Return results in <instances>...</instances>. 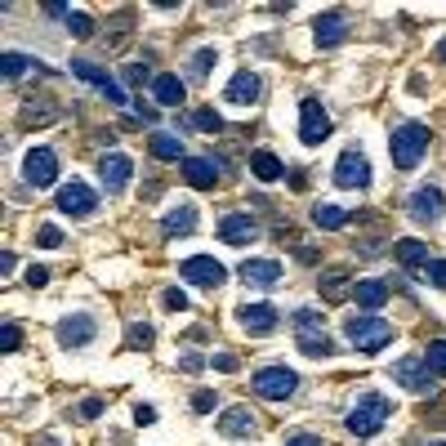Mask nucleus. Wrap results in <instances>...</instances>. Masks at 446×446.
Here are the masks:
<instances>
[{"label":"nucleus","instance_id":"obj_47","mask_svg":"<svg viewBox=\"0 0 446 446\" xmlns=\"http://www.w3.org/2000/svg\"><path fill=\"white\" fill-rule=\"evenodd\" d=\"M134 424H156V411L152 406H134Z\"/></svg>","mask_w":446,"mask_h":446},{"label":"nucleus","instance_id":"obj_35","mask_svg":"<svg viewBox=\"0 0 446 446\" xmlns=\"http://www.w3.org/2000/svg\"><path fill=\"white\" fill-rule=\"evenodd\" d=\"M344 291H348L344 272H326V281H321V295H326V299H344Z\"/></svg>","mask_w":446,"mask_h":446},{"label":"nucleus","instance_id":"obj_33","mask_svg":"<svg viewBox=\"0 0 446 446\" xmlns=\"http://www.w3.org/2000/svg\"><path fill=\"white\" fill-rule=\"evenodd\" d=\"M214 63H219V54H214V50H197V54H192V76H197V81H206Z\"/></svg>","mask_w":446,"mask_h":446},{"label":"nucleus","instance_id":"obj_25","mask_svg":"<svg viewBox=\"0 0 446 446\" xmlns=\"http://www.w3.org/2000/svg\"><path fill=\"white\" fill-rule=\"evenodd\" d=\"M397 263L402 268H428V246L424 241H415V237H406V241H397Z\"/></svg>","mask_w":446,"mask_h":446},{"label":"nucleus","instance_id":"obj_39","mask_svg":"<svg viewBox=\"0 0 446 446\" xmlns=\"http://www.w3.org/2000/svg\"><path fill=\"white\" fill-rule=\"evenodd\" d=\"M295 326H299V330H321V312L299 308V312H295Z\"/></svg>","mask_w":446,"mask_h":446},{"label":"nucleus","instance_id":"obj_24","mask_svg":"<svg viewBox=\"0 0 446 446\" xmlns=\"http://www.w3.org/2000/svg\"><path fill=\"white\" fill-rule=\"evenodd\" d=\"M197 228V206H188V201H179V206L165 214V223H161V232L165 237H183V232H192Z\"/></svg>","mask_w":446,"mask_h":446},{"label":"nucleus","instance_id":"obj_26","mask_svg":"<svg viewBox=\"0 0 446 446\" xmlns=\"http://www.w3.org/2000/svg\"><path fill=\"white\" fill-rule=\"evenodd\" d=\"M299 353L304 357H330L335 344H330L326 330H299Z\"/></svg>","mask_w":446,"mask_h":446},{"label":"nucleus","instance_id":"obj_44","mask_svg":"<svg viewBox=\"0 0 446 446\" xmlns=\"http://www.w3.org/2000/svg\"><path fill=\"white\" fill-rule=\"evenodd\" d=\"M125 81H130V85H143V81L152 85L156 76H148V67H139V63H134V67H125Z\"/></svg>","mask_w":446,"mask_h":446},{"label":"nucleus","instance_id":"obj_23","mask_svg":"<svg viewBox=\"0 0 446 446\" xmlns=\"http://www.w3.org/2000/svg\"><path fill=\"white\" fill-rule=\"evenodd\" d=\"M353 299H357L361 312H379L384 304H389V286L375 281V277H370V281H357L353 286Z\"/></svg>","mask_w":446,"mask_h":446},{"label":"nucleus","instance_id":"obj_5","mask_svg":"<svg viewBox=\"0 0 446 446\" xmlns=\"http://www.w3.org/2000/svg\"><path fill=\"white\" fill-rule=\"evenodd\" d=\"M179 277H183L188 286H201V291H219L228 272H223V263H219V259H210V255H192V259L179 263Z\"/></svg>","mask_w":446,"mask_h":446},{"label":"nucleus","instance_id":"obj_50","mask_svg":"<svg viewBox=\"0 0 446 446\" xmlns=\"http://www.w3.org/2000/svg\"><path fill=\"white\" fill-rule=\"evenodd\" d=\"M428 446H446V442H428Z\"/></svg>","mask_w":446,"mask_h":446},{"label":"nucleus","instance_id":"obj_37","mask_svg":"<svg viewBox=\"0 0 446 446\" xmlns=\"http://www.w3.org/2000/svg\"><path fill=\"white\" fill-rule=\"evenodd\" d=\"M67 32L76 36V41H90V36H94V22H90L85 14H71V18H67Z\"/></svg>","mask_w":446,"mask_h":446},{"label":"nucleus","instance_id":"obj_11","mask_svg":"<svg viewBox=\"0 0 446 446\" xmlns=\"http://www.w3.org/2000/svg\"><path fill=\"white\" fill-rule=\"evenodd\" d=\"M393 384H402V389H411V393H433V370L424 366V357H402V361H393Z\"/></svg>","mask_w":446,"mask_h":446},{"label":"nucleus","instance_id":"obj_7","mask_svg":"<svg viewBox=\"0 0 446 446\" xmlns=\"http://www.w3.org/2000/svg\"><path fill=\"white\" fill-rule=\"evenodd\" d=\"M22 179H27L32 188H50L58 179V156L54 148H32L27 156H22Z\"/></svg>","mask_w":446,"mask_h":446},{"label":"nucleus","instance_id":"obj_45","mask_svg":"<svg viewBox=\"0 0 446 446\" xmlns=\"http://www.w3.org/2000/svg\"><path fill=\"white\" fill-rule=\"evenodd\" d=\"M286 446H321L317 433H295V438H286Z\"/></svg>","mask_w":446,"mask_h":446},{"label":"nucleus","instance_id":"obj_9","mask_svg":"<svg viewBox=\"0 0 446 446\" xmlns=\"http://www.w3.org/2000/svg\"><path fill=\"white\" fill-rule=\"evenodd\" d=\"M54 335H58L63 348H85V344H94V335H99V321H94L90 312H71V317L58 321Z\"/></svg>","mask_w":446,"mask_h":446},{"label":"nucleus","instance_id":"obj_28","mask_svg":"<svg viewBox=\"0 0 446 446\" xmlns=\"http://www.w3.org/2000/svg\"><path fill=\"white\" fill-rule=\"evenodd\" d=\"M148 148H152L156 161H179V156H183V139L179 134H152Z\"/></svg>","mask_w":446,"mask_h":446},{"label":"nucleus","instance_id":"obj_30","mask_svg":"<svg viewBox=\"0 0 446 446\" xmlns=\"http://www.w3.org/2000/svg\"><path fill=\"white\" fill-rule=\"evenodd\" d=\"M424 366L433 370V375H446V340H433L424 348Z\"/></svg>","mask_w":446,"mask_h":446},{"label":"nucleus","instance_id":"obj_2","mask_svg":"<svg viewBox=\"0 0 446 446\" xmlns=\"http://www.w3.org/2000/svg\"><path fill=\"white\" fill-rule=\"evenodd\" d=\"M389 415H393V402L384 393H361L353 402V411H348V433H357V438H375Z\"/></svg>","mask_w":446,"mask_h":446},{"label":"nucleus","instance_id":"obj_3","mask_svg":"<svg viewBox=\"0 0 446 446\" xmlns=\"http://www.w3.org/2000/svg\"><path fill=\"white\" fill-rule=\"evenodd\" d=\"M344 335H348V344H353L357 353H379V348L393 340V321L375 317V312H357V317H348Z\"/></svg>","mask_w":446,"mask_h":446},{"label":"nucleus","instance_id":"obj_48","mask_svg":"<svg viewBox=\"0 0 446 446\" xmlns=\"http://www.w3.org/2000/svg\"><path fill=\"white\" fill-rule=\"evenodd\" d=\"M214 370H237V357L232 353H219V357H214Z\"/></svg>","mask_w":446,"mask_h":446},{"label":"nucleus","instance_id":"obj_4","mask_svg":"<svg viewBox=\"0 0 446 446\" xmlns=\"http://www.w3.org/2000/svg\"><path fill=\"white\" fill-rule=\"evenodd\" d=\"M255 393L259 397H268V402H286V397H295V389H299V375L291 366H263V370H255Z\"/></svg>","mask_w":446,"mask_h":446},{"label":"nucleus","instance_id":"obj_43","mask_svg":"<svg viewBox=\"0 0 446 446\" xmlns=\"http://www.w3.org/2000/svg\"><path fill=\"white\" fill-rule=\"evenodd\" d=\"M45 281H50V268H41V263H32V268H27V286H36V291H41Z\"/></svg>","mask_w":446,"mask_h":446},{"label":"nucleus","instance_id":"obj_29","mask_svg":"<svg viewBox=\"0 0 446 446\" xmlns=\"http://www.w3.org/2000/svg\"><path fill=\"white\" fill-rule=\"evenodd\" d=\"M353 219L348 210H340V206H312V223L317 228H326V232H340V228Z\"/></svg>","mask_w":446,"mask_h":446},{"label":"nucleus","instance_id":"obj_18","mask_svg":"<svg viewBox=\"0 0 446 446\" xmlns=\"http://www.w3.org/2000/svg\"><path fill=\"white\" fill-rule=\"evenodd\" d=\"M241 281L259 286V291H272V286L281 281V263L277 259H246L241 263Z\"/></svg>","mask_w":446,"mask_h":446},{"label":"nucleus","instance_id":"obj_38","mask_svg":"<svg viewBox=\"0 0 446 446\" xmlns=\"http://www.w3.org/2000/svg\"><path fill=\"white\" fill-rule=\"evenodd\" d=\"M0 344H5V353H18V344H22L18 321H5V330H0Z\"/></svg>","mask_w":446,"mask_h":446},{"label":"nucleus","instance_id":"obj_36","mask_svg":"<svg viewBox=\"0 0 446 446\" xmlns=\"http://www.w3.org/2000/svg\"><path fill=\"white\" fill-rule=\"evenodd\" d=\"M36 246H45V250H58L63 246V232H58L54 223H45V228H36Z\"/></svg>","mask_w":446,"mask_h":446},{"label":"nucleus","instance_id":"obj_32","mask_svg":"<svg viewBox=\"0 0 446 446\" xmlns=\"http://www.w3.org/2000/svg\"><path fill=\"white\" fill-rule=\"evenodd\" d=\"M192 125H197V130H206V134H219V130H223V116L214 112V107H201V112L192 116Z\"/></svg>","mask_w":446,"mask_h":446},{"label":"nucleus","instance_id":"obj_19","mask_svg":"<svg viewBox=\"0 0 446 446\" xmlns=\"http://www.w3.org/2000/svg\"><path fill=\"white\" fill-rule=\"evenodd\" d=\"M259 76H255V71H250V67H241L237 71V76L232 81H228V94H223V99L228 103H237V107H255L259 103Z\"/></svg>","mask_w":446,"mask_h":446},{"label":"nucleus","instance_id":"obj_42","mask_svg":"<svg viewBox=\"0 0 446 446\" xmlns=\"http://www.w3.org/2000/svg\"><path fill=\"white\" fill-rule=\"evenodd\" d=\"M192 411H197V415H206V411H214V393H210V389L192 393Z\"/></svg>","mask_w":446,"mask_h":446},{"label":"nucleus","instance_id":"obj_17","mask_svg":"<svg viewBox=\"0 0 446 446\" xmlns=\"http://www.w3.org/2000/svg\"><path fill=\"white\" fill-rule=\"evenodd\" d=\"M237 321H241V330H246V335H268V330H277L281 312H277L272 304H246Z\"/></svg>","mask_w":446,"mask_h":446},{"label":"nucleus","instance_id":"obj_8","mask_svg":"<svg viewBox=\"0 0 446 446\" xmlns=\"http://www.w3.org/2000/svg\"><path fill=\"white\" fill-rule=\"evenodd\" d=\"M58 210L71 214V219H90V214L99 210V197H94V192L81 183V179H71V183L58 188Z\"/></svg>","mask_w":446,"mask_h":446},{"label":"nucleus","instance_id":"obj_31","mask_svg":"<svg viewBox=\"0 0 446 446\" xmlns=\"http://www.w3.org/2000/svg\"><path fill=\"white\" fill-rule=\"evenodd\" d=\"M125 344H130V348H139V353H143V348L152 344V326H148V321H130V330H125Z\"/></svg>","mask_w":446,"mask_h":446},{"label":"nucleus","instance_id":"obj_20","mask_svg":"<svg viewBox=\"0 0 446 446\" xmlns=\"http://www.w3.org/2000/svg\"><path fill=\"white\" fill-rule=\"evenodd\" d=\"M152 99L161 103V107H183L188 90H183V81H179L174 71H161V76L152 81Z\"/></svg>","mask_w":446,"mask_h":446},{"label":"nucleus","instance_id":"obj_40","mask_svg":"<svg viewBox=\"0 0 446 446\" xmlns=\"http://www.w3.org/2000/svg\"><path fill=\"white\" fill-rule=\"evenodd\" d=\"M161 304H165V308H170V312H183V308H188V295H183V291H179V286H170V291H165V295H161Z\"/></svg>","mask_w":446,"mask_h":446},{"label":"nucleus","instance_id":"obj_16","mask_svg":"<svg viewBox=\"0 0 446 446\" xmlns=\"http://www.w3.org/2000/svg\"><path fill=\"white\" fill-rule=\"evenodd\" d=\"M130 174H134V161H130V156H120V152H107L103 161H99V179H103L107 192H120V188L130 183Z\"/></svg>","mask_w":446,"mask_h":446},{"label":"nucleus","instance_id":"obj_15","mask_svg":"<svg viewBox=\"0 0 446 446\" xmlns=\"http://www.w3.org/2000/svg\"><path fill=\"white\" fill-rule=\"evenodd\" d=\"M219 170H223L219 156H183V179L192 188H214L219 183Z\"/></svg>","mask_w":446,"mask_h":446},{"label":"nucleus","instance_id":"obj_6","mask_svg":"<svg viewBox=\"0 0 446 446\" xmlns=\"http://www.w3.org/2000/svg\"><path fill=\"white\" fill-rule=\"evenodd\" d=\"M299 139H304L308 148H317V143L330 139V116L321 112L317 99H304V103H299Z\"/></svg>","mask_w":446,"mask_h":446},{"label":"nucleus","instance_id":"obj_13","mask_svg":"<svg viewBox=\"0 0 446 446\" xmlns=\"http://www.w3.org/2000/svg\"><path fill=\"white\" fill-rule=\"evenodd\" d=\"M442 210H446L442 188L424 183V188H415V192H411V219H415V223H438V219H442Z\"/></svg>","mask_w":446,"mask_h":446},{"label":"nucleus","instance_id":"obj_10","mask_svg":"<svg viewBox=\"0 0 446 446\" xmlns=\"http://www.w3.org/2000/svg\"><path fill=\"white\" fill-rule=\"evenodd\" d=\"M335 183L340 188H370V161L357 148L340 152V161H335Z\"/></svg>","mask_w":446,"mask_h":446},{"label":"nucleus","instance_id":"obj_21","mask_svg":"<svg viewBox=\"0 0 446 446\" xmlns=\"http://www.w3.org/2000/svg\"><path fill=\"white\" fill-rule=\"evenodd\" d=\"M255 411H250V406H228L223 411V419H219V428L228 433V438H250V433H255L259 424H255Z\"/></svg>","mask_w":446,"mask_h":446},{"label":"nucleus","instance_id":"obj_12","mask_svg":"<svg viewBox=\"0 0 446 446\" xmlns=\"http://www.w3.org/2000/svg\"><path fill=\"white\" fill-rule=\"evenodd\" d=\"M71 76L90 81V85H99V90H103V99H107V103H116V107H120V103H130V99H125V90H120V85H116L112 76H107L103 67H94V63H85V58H71Z\"/></svg>","mask_w":446,"mask_h":446},{"label":"nucleus","instance_id":"obj_49","mask_svg":"<svg viewBox=\"0 0 446 446\" xmlns=\"http://www.w3.org/2000/svg\"><path fill=\"white\" fill-rule=\"evenodd\" d=\"M438 63H446V41H442V45H438Z\"/></svg>","mask_w":446,"mask_h":446},{"label":"nucleus","instance_id":"obj_27","mask_svg":"<svg viewBox=\"0 0 446 446\" xmlns=\"http://www.w3.org/2000/svg\"><path fill=\"white\" fill-rule=\"evenodd\" d=\"M250 174H255L259 183H272V179H281V161H277L272 152H255L250 156Z\"/></svg>","mask_w":446,"mask_h":446},{"label":"nucleus","instance_id":"obj_46","mask_svg":"<svg viewBox=\"0 0 446 446\" xmlns=\"http://www.w3.org/2000/svg\"><path fill=\"white\" fill-rule=\"evenodd\" d=\"M81 415H85V419H99V415H103V402H99V397H90V402H81Z\"/></svg>","mask_w":446,"mask_h":446},{"label":"nucleus","instance_id":"obj_1","mask_svg":"<svg viewBox=\"0 0 446 446\" xmlns=\"http://www.w3.org/2000/svg\"><path fill=\"white\" fill-rule=\"evenodd\" d=\"M428 125H419V120H406V125H397L393 130V139H389V156H393V165L397 170H415L419 161H424V152H428Z\"/></svg>","mask_w":446,"mask_h":446},{"label":"nucleus","instance_id":"obj_14","mask_svg":"<svg viewBox=\"0 0 446 446\" xmlns=\"http://www.w3.org/2000/svg\"><path fill=\"white\" fill-rule=\"evenodd\" d=\"M259 237V223L250 214H223L219 219V241L223 246H250Z\"/></svg>","mask_w":446,"mask_h":446},{"label":"nucleus","instance_id":"obj_22","mask_svg":"<svg viewBox=\"0 0 446 446\" xmlns=\"http://www.w3.org/2000/svg\"><path fill=\"white\" fill-rule=\"evenodd\" d=\"M312 36H317V45L321 50H335V45L348 36V22H344V14H321L317 22H312Z\"/></svg>","mask_w":446,"mask_h":446},{"label":"nucleus","instance_id":"obj_41","mask_svg":"<svg viewBox=\"0 0 446 446\" xmlns=\"http://www.w3.org/2000/svg\"><path fill=\"white\" fill-rule=\"evenodd\" d=\"M424 277H428L433 286H438V291H446V259H433L428 268H424Z\"/></svg>","mask_w":446,"mask_h":446},{"label":"nucleus","instance_id":"obj_34","mask_svg":"<svg viewBox=\"0 0 446 446\" xmlns=\"http://www.w3.org/2000/svg\"><path fill=\"white\" fill-rule=\"evenodd\" d=\"M0 71H5V81H18L22 71H27V58H22V54H5V58H0Z\"/></svg>","mask_w":446,"mask_h":446}]
</instances>
